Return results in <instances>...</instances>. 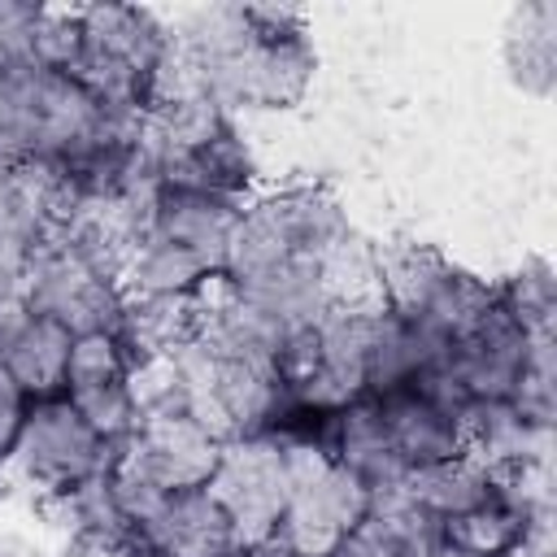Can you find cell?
<instances>
[{
	"label": "cell",
	"mask_w": 557,
	"mask_h": 557,
	"mask_svg": "<svg viewBox=\"0 0 557 557\" xmlns=\"http://www.w3.org/2000/svg\"><path fill=\"white\" fill-rule=\"evenodd\" d=\"M26 413H30V396L0 370V457L13 448V440H17L22 422H26Z\"/></svg>",
	"instance_id": "obj_23"
},
{
	"label": "cell",
	"mask_w": 557,
	"mask_h": 557,
	"mask_svg": "<svg viewBox=\"0 0 557 557\" xmlns=\"http://www.w3.org/2000/svg\"><path fill=\"white\" fill-rule=\"evenodd\" d=\"M239 213H244L239 200L157 183L152 196H148L144 231L157 235L161 244L187 252L191 261H200L209 274H226V257H231V239H235Z\"/></svg>",
	"instance_id": "obj_10"
},
{
	"label": "cell",
	"mask_w": 557,
	"mask_h": 557,
	"mask_svg": "<svg viewBox=\"0 0 557 557\" xmlns=\"http://www.w3.org/2000/svg\"><path fill=\"white\" fill-rule=\"evenodd\" d=\"M500 309L527 331V335H553L557 322V278L548 257H527L505 283H496Z\"/></svg>",
	"instance_id": "obj_19"
},
{
	"label": "cell",
	"mask_w": 557,
	"mask_h": 557,
	"mask_svg": "<svg viewBox=\"0 0 557 557\" xmlns=\"http://www.w3.org/2000/svg\"><path fill=\"white\" fill-rule=\"evenodd\" d=\"M70 348H74V335L61 322H52L48 313L30 309L26 300L0 305V370L30 400L61 396Z\"/></svg>",
	"instance_id": "obj_11"
},
{
	"label": "cell",
	"mask_w": 557,
	"mask_h": 557,
	"mask_svg": "<svg viewBox=\"0 0 557 557\" xmlns=\"http://www.w3.org/2000/svg\"><path fill=\"white\" fill-rule=\"evenodd\" d=\"M535 518H540V513H535ZM527 522H531V513H522L518 505H509V500L500 496V487H496V492H492L487 500H479L474 509L448 518V522L440 527V535H444V544H453V548H461V553H470V557H505L509 544L522 535Z\"/></svg>",
	"instance_id": "obj_18"
},
{
	"label": "cell",
	"mask_w": 557,
	"mask_h": 557,
	"mask_svg": "<svg viewBox=\"0 0 557 557\" xmlns=\"http://www.w3.org/2000/svg\"><path fill=\"white\" fill-rule=\"evenodd\" d=\"M440 548V522L422 513L400 487L374 492L370 513L352 527L335 557H431Z\"/></svg>",
	"instance_id": "obj_14"
},
{
	"label": "cell",
	"mask_w": 557,
	"mask_h": 557,
	"mask_svg": "<svg viewBox=\"0 0 557 557\" xmlns=\"http://www.w3.org/2000/svg\"><path fill=\"white\" fill-rule=\"evenodd\" d=\"M505 65L527 96H548L557 83V4L531 0L505 26Z\"/></svg>",
	"instance_id": "obj_17"
},
{
	"label": "cell",
	"mask_w": 557,
	"mask_h": 557,
	"mask_svg": "<svg viewBox=\"0 0 557 557\" xmlns=\"http://www.w3.org/2000/svg\"><path fill=\"white\" fill-rule=\"evenodd\" d=\"M83 52V9H39L30 30V65L70 74Z\"/></svg>",
	"instance_id": "obj_20"
},
{
	"label": "cell",
	"mask_w": 557,
	"mask_h": 557,
	"mask_svg": "<svg viewBox=\"0 0 557 557\" xmlns=\"http://www.w3.org/2000/svg\"><path fill=\"white\" fill-rule=\"evenodd\" d=\"M39 4H9L0 0V70L30 61V30H35Z\"/></svg>",
	"instance_id": "obj_21"
},
{
	"label": "cell",
	"mask_w": 557,
	"mask_h": 557,
	"mask_svg": "<svg viewBox=\"0 0 557 557\" xmlns=\"http://www.w3.org/2000/svg\"><path fill=\"white\" fill-rule=\"evenodd\" d=\"M113 466V444L65 400H30V413L0 457V496L44 500L61 496L87 479H100Z\"/></svg>",
	"instance_id": "obj_4"
},
{
	"label": "cell",
	"mask_w": 557,
	"mask_h": 557,
	"mask_svg": "<svg viewBox=\"0 0 557 557\" xmlns=\"http://www.w3.org/2000/svg\"><path fill=\"white\" fill-rule=\"evenodd\" d=\"M379 300L396 318L448 344L496 305V283L470 274L431 244L392 239L379 244Z\"/></svg>",
	"instance_id": "obj_3"
},
{
	"label": "cell",
	"mask_w": 557,
	"mask_h": 557,
	"mask_svg": "<svg viewBox=\"0 0 557 557\" xmlns=\"http://www.w3.org/2000/svg\"><path fill=\"white\" fill-rule=\"evenodd\" d=\"M348 231H352V222H348L339 196L322 183H292L278 191L248 196L222 278L239 283L257 270H270L278 261H296V257L318 261Z\"/></svg>",
	"instance_id": "obj_5"
},
{
	"label": "cell",
	"mask_w": 557,
	"mask_h": 557,
	"mask_svg": "<svg viewBox=\"0 0 557 557\" xmlns=\"http://www.w3.org/2000/svg\"><path fill=\"white\" fill-rule=\"evenodd\" d=\"M374 405H379V418L387 426V440H392L405 474L418 470V466H431V461H444V457L466 453L461 413L444 409L426 392H418V387H392V392H379Z\"/></svg>",
	"instance_id": "obj_13"
},
{
	"label": "cell",
	"mask_w": 557,
	"mask_h": 557,
	"mask_svg": "<svg viewBox=\"0 0 557 557\" xmlns=\"http://www.w3.org/2000/svg\"><path fill=\"white\" fill-rule=\"evenodd\" d=\"M505 557H557V540H553V513H540L522 527V535L509 544Z\"/></svg>",
	"instance_id": "obj_24"
},
{
	"label": "cell",
	"mask_w": 557,
	"mask_h": 557,
	"mask_svg": "<svg viewBox=\"0 0 557 557\" xmlns=\"http://www.w3.org/2000/svg\"><path fill=\"white\" fill-rule=\"evenodd\" d=\"M165 57H170V26L152 9L83 4V52L70 74L109 113H126V117L148 113L152 83Z\"/></svg>",
	"instance_id": "obj_2"
},
{
	"label": "cell",
	"mask_w": 557,
	"mask_h": 557,
	"mask_svg": "<svg viewBox=\"0 0 557 557\" xmlns=\"http://www.w3.org/2000/svg\"><path fill=\"white\" fill-rule=\"evenodd\" d=\"M131 348L122 344L117 331H96V335H74L70 366H65V387L61 396L117 448L131 426H135V400H131Z\"/></svg>",
	"instance_id": "obj_9"
},
{
	"label": "cell",
	"mask_w": 557,
	"mask_h": 557,
	"mask_svg": "<svg viewBox=\"0 0 557 557\" xmlns=\"http://www.w3.org/2000/svg\"><path fill=\"white\" fill-rule=\"evenodd\" d=\"M196 70L226 113L296 109L313 83V44L305 17L296 9L239 4L235 39Z\"/></svg>",
	"instance_id": "obj_1"
},
{
	"label": "cell",
	"mask_w": 557,
	"mask_h": 557,
	"mask_svg": "<svg viewBox=\"0 0 557 557\" xmlns=\"http://www.w3.org/2000/svg\"><path fill=\"white\" fill-rule=\"evenodd\" d=\"M65 557H157L139 531H100V535H83L70 544Z\"/></svg>",
	"instance_id": "obj_22"
},
{
	"label": "cell",
	"mask_w": 557,
	"mask_h": 557,
	"mask_svg": "<svg viewBox=\"0 0 557 557\" xmlns=\"http://www.w3.org/2000/svg\"><path fill=\"white\" fill-rule=\"evenodd\" d=\"M135 531L157 557H222L239 548V535L222 513V505L209 496V487L165 492L135 522Z\"/></svg>",
	"instance_id": "obj_12"
},
{
	"label": "cell",
	"mask_w": 557,
	"mask_h": 557,
	"mask_svg": "<svg viewBox=\"0 0 557 557\" xmlns=\"http://www.w3.org/2000/svg\"><path fill=\"white\" fill-rule=\"evenodd\" d=\"M296 457H300L296 448L270 435H239L222 444V457L205 487L231 518L239 544L270 548L292 479H296Z\"/></svg>",
	"instance_id": "obj_8"
},
{
	"label": "cell",
	"mask_w": 557,
	"mask_h": 557,
	"mask_svg": "<svg viewBox=\"0 0 557 557\" xmlns=\"http://www.w3.org/2000/svg\"><path fill=\"white\" fill-rule=\"evenodd\" d=\"M400 492L422 509L431 513L440 527L466 509H474L479 500H487L496 492V470L483 466L474 453H457V457H444V461H431V466H418L405 474Z\"/></svg>",
	"instance_id": "obj_16"
},
{
	"label": "cell",
	"mask_w": 557,
	"mask_h": 557,
	"mask_svg": "<svg viewBox=\"0 0 557 557\" xmlns=\"http://www.w3.org/2000/svg\"><path fill=\"white\" fill-rule=\"evenodd\" d=\"M431 557H470V553H461V548H453V544H444V535H440V548H435Z\"/></svg>",
	"instance_id": "obj_26"
},
{
	"label": "cell",
	"mask_w": 557,
	"mask_h": 557,
	"mask_svg": "<svg viewBox=\"0 0 557 557\" xmlns=\"http://www.w3.org/2000/svg\"><path fill=\"white\" fill-rule=\"evenodd\" d=\"M222 557H278V553H270V548H252V544H239V548H231V553H222Z\"/></svg>",
	"instance_id": "obj_25"
},
{
	"label": "cell",
	"mask_w": 557,
	"mask_h": 557,
	"mask_svg": "<svg viewBox=\"0 0 557 557\" xmlns=\"http://www.w3.org/2000/svg\"><path fill=\"white\" fill-rule=\"evenodd\" d=\"M374 492L326 453H300L296 479L274 527L270 553L278 557H335L352 527L370 513Z\"/></svg>",
	"instance_id": "obj_7"
},
{
	"label": "cell",
	"mask_w": 557,
	"mask_h": 557,
	"mask_svg": "<svg viewBox=\"0 0 557 557\" xmlns=\"http://www.w3.org/2000/svg\"><path fill=\"white\" fill-rule=\"evenodd\" d=\"M17 300H26L30 309L48 313L70 335L117 331L122 326V313H126L122 274L104 257L87 252L83 244H74L61 231H52L35 248Z\"/></svg>",
	"instance_id": "obj_6"
},
{
	"label": "cell",
	"mask_w": 557,
	"mask_h": 557,
	"mask_svg": "<svg viewBox=\"0 0 557 557\" xmlns=\"http://www.w3.org/2000/svg\"><path fill=\"white\" fill-rule=\"evenodd\" d=\"M331 457L352 470L370 492H387L405 483V466L387 440V426L379 418L374 396H357L335 413V431H331Z\"/></svg>",
	"instance_id": "obj_15"
}]
</instances>
